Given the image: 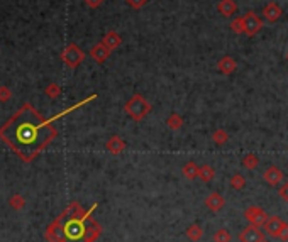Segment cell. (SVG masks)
Masks as SVG:
<instances>
[{"instance_id":"cell-10","label":"cell","mask_w":288,"mask_h":242,"mask_svg":"<svg viewBox=\"0 0 288 242\" xmlns=\"http://www.w3.org/2000/svg\"><path fill=\"white\" fill-rule=\"evenodd\" d=\"M282 15H283V8L280 7V3H277V2L266 3L263 8V17L268 20V22H277Z\"/></svg>"},{"instance_id":"cell-17","label":"cell","mask_w":288,"mask_h":242,"mask_svg":"<svg viewBox=\"0 0 288 242\" xmlns=\"http://www.w3.org/2000/svg\"><path fill=\"white\" fill-rule=\"evenodd\" d=\"M185 236H187L188 241L199 242L202 239V236H204V229H202L200 224H192V226H188V229L185 231Z\"/></svg>"},{"instance_id":"cell-11","label":"cell","mask_w":288,"mask_h":242,"mask_svg":"<svg viewBox=\"0 0 288 242\" xmlns=\"http://www.w3.org/2000/svg\"><path fill=\"white\" fill-rule=\"evenodd\" d=\"M204 203L210 212H221L226 207V198L222 197L221 193L214 192V193H210L207 198H205Z\"/></svg>"},{"instance_id":"cell-24","label":"cell","mask_w":288,"mask_h":242,"mask_svg":"<svg viewBox=\"0 0 288 242\" xmlns=\"http://www.w3.org/2000/svg\"><path fill=\"white\" fill-rule=\"evenodd\" d=\"M214 242H231V234L227 229H219L214 234Z\"/></svg>"},{"instance_id":"cell-9","label":"cell","mask_w":288,"mask_h":242,"mask_svg":"<svg viewBox=\"0 0 288 242\" xmlns=\"http://www.w3.org/2000/svg\"><path fill=\"white\" fill-rule=\"evenodd\" d=\"M110 53H112V51L107 48L104 42H98V44H95L92 49H90V58H92L95 63H98V65H102V63H105L107 59H109Z\"/></svg>"},{"instance_id":"cell-3","label":"cell","mask_w":288,"mask_h":242,"mask_svg":"<svg viewBox=\"0 0 288 242\" xmlns=\"http://www.w3.org/2000/svg\"><path fill=\"white\" fill-rule=\"evenodd\" d=\"M61 59H63V63L68 68H76V66H80L81 63H83L85 53H83V49H81L78 44H75V42H70V44H68L66 48L63 49Z\"/></svg>"},{"instance_id":"cell-23","label":"cell","mask_w":288,"mask_h":242,"mask_svg":"<svg viewBox=\"0 0 288 242\" xmlns=\"http://www.w3.org/2000/svg\"><path fill=\"white\" fill-rule=\"evenodd\" d=\"M229 27H231V31L234 32V34H244V19H243V15L232 17Z\"/></svg>"},{"instance_id":"cell-20","label":"cell","mask_w":288,"mask_h":242,"mask_svg":"<svg viewBox=\"0 0 288 242\" xmlns=\"http://www.w3.org/2000/svg\"><path fill=\"white\" fill-rule=\"evenodd\" d=\"M166 125H168V129H171V130L182 129V127H183V117L178 116L176 112L170 114L168 119H166Z\"/></svg>"},{"instance_id":"cell-12","label":"cell","mask_w":288,"mask_h":242,"mask_svg":"<svg viewBox=\"0 0 288 242\" xmlns=\"http://www.w3.org/2000/svg\"><path fill=\"white\" fill-rule=\"evenodd\" d=\"M126 147H127V144L122 137H120V135H112V137L105 142V149L109 151L112 156H117V154H120V152H124Z\"/></svg>"},{"instance_id":"cell-27","label":"cell","mask_w":288,"mask_h":242,"mask_svg":"<svg viewBox=\"0 0 288 242\" xmlns=\"http://www.w3.org/2000/svg\"><path fill=\"white\" fill-rule=\"evenodd\" d=\"M278 195H280L282 200L288 202V183H282L278 186Z\"/></svg>"},{"instance_id":"cell-4","label":"cell","mask_w":288,"mask_h":242,"mask_svg":"<svg viewBox=\"0 0 288 242\" xmlns=\"http://www.w3.org/2000/svg\"><path fill=\"white\" fill-rule=\"evenodd\" d=\"M243 19H244V34L248 37H255L263 29V19L255 10H248L243 15Z\"/></svg>"},{"instance_id":"cell-29","label":"cell","mask_w":288,"mask_h":242,"mask_svg":"<svg viewBox=\"0 0 288 242\" xmlns=\"http://www.w3.org/2000/svg\"><path fill=\"white\" fill-rule=\"evenodd\" d=\"M10 99V90L7 87H0V100H8Z\"/></svg>"},{"instance_id":"cell-14","label":"cell","mask_w":288,"mask_h":242,"mask_svg":"<svg viewBox=\"0 0 288 242\" xmlns=\"http://www.w3.org/2000/svg\"><path fill=\"white\" fill-rule=\"evenodd\" d=\"M217 10L222 17H234V14L238 12V3H236V0H221L217 3Z\"/></svg>"},{"instance_id":"cell-25","label":"cell","mask_w":288,"mask_h":242,"mask_svg":"<svg viewBox=\"0 0 288 242\" xmlns=\"http://www.w3.org/2000/svg\"><path fill=\"white\" fill-rule=\"evenodd\" d=\"M46 95H48L49 99H58V97L61 95V87H59L58 83H49L48 88H46Z\"/></svg>"},{"instance_id":"cell-6","label":"cell","mask_w":288,"mask_h":242,"mask_svg":"<svg viewBox=\"0 0 288 242\" xmlns=\"http://www.w3.org/2000/svg\"><path fill=\"white\" fill-rule=\"evenodd\" d=\"M266 232L261 231V227L256 226H246L239 232V242H265Z\"/></svg>"},{"instance_id":"cell-18","label":"cell","mask_w":288,"mask_h":242,"mask_svg":"<svg viewBox=\"0 0 288 242\" xmlns=\"http://www.w3.org/2000/svg\"><path fill=\"white\" fill-rule=\"evenodd\" d=\"M214 178H216V169L210 164H202L199 168V180L204 181V183H210Z\"/></svg>"},{"instance_id":"cell-5","label":"cell","mask_w":288,"mask_h":242,"mask_svg":"<svg viewBox=\"0 0 288 242\" xmlns=\"http://www.w3.org/2000/svg\"><path fill=\"white\" fill-rule=\"evenodd\" d=\"M285 227H287V222H283L278 215H268L266 222L263 224V231L266 232V236L273 237V239H280Z\"/></svg>"},{"instance_id":"cell-22","label":"cell","mask_w":288,"mask_h":242,"mask_svg":"<svg viewBox=\"0 0 288 242\" xmlns=\"http://www.w3.org/2000/svg\"><path fill=\"white\" fill-rule=\"evenodd\" d=\"M212 141L216 146H224V144L229 141V132H227L226 129H217L214 130L212 134Z\"/></svg>"},{"instance_id":"cell-1","label":"cell","mask_w":288,"mask_h":242,"mask_svg":"<svg viewBox=\"0 0 288 242\" xmlns=\"http://www.w3.org/2000/svg\"><path fill=\"white\" fill-rule=\"evenodd\" d=\"M49 122L51 121L41 119L29 104H24L22 109L7 124L0 127V137L20 158L31 161L56 135V130L49 125Z\"/></svg>"},{"instance_id":"cell-13","label":"cell","mask_w":288,"mask_h":242,"mask_svg":"<svg viewBox=\"0 0 288 242\" xmlns=\"http://www.w3.org/2000/svg\"><path fill=\"white\" fill-rule=\"evenodd\" d=\"M236 68H238V63H236V59L232 56H222L221 59L217 61V71L222 75H232L236 71Z\"/></svg>"},{"instance_id":"cell-31","label":"cell","mask_w":288,"mask_h":242,"mask_svg":"<svg viewBox=\"0 0 288 242\" xmlns=\"http://www.w3.org/2000/svg\"><path fill=\"white\" fill-rule=\"evenodd\" d=\"M287 59H288V53H287Z\"/></svg>"},{"instance_id":"cell-7","label":"cell","mask_w":288,"mask_h":242,"mask_svg":"<svg viewBox=\"0 0 288 242\" xmlns=\"http://www.w3.org/2000/svg\"><path fill=\"white\" fill-rule=\"evenodd\" d=\"M244 217H246V220L251 224V226L263 227V224L266 222V219H268V214H266L263 209H260V207L251 205L244 210Z\"/></svg>"},{"instance_id":"cell-21","label":"cell","mask_w":288,"mask_h":242,"mask_svg":"<svg viewBox=\"0 0 288 242\" xmlns=\"http://www.w3.org/2000/svg\"><path fill=\"white\" fill-rule=\"evenodd\" d=\"M229 185L232 190H236V192H241V190L246 186V178L243 175H239V173H236V175H232L229 178Z\"/></svg>"},{"instance_id":"cell-2","label":"cell","mask_w":288,"mask_h":242,"mask_svg":"<svg viewBox=\"0 0 288 242\" xmlns=\"http://www.w3.org/2000/svg\"><path fill=\"white\" fill-rule=\"evenodd\" d=\"M124 110H126V114L132 119V121L141 122V121H144L146 116L153 110V105H151V102L146 100L141 93H134V95L126 102Z\"/></svg>"},{"instance_id":"cell-19","label":"cell","mask_w":288,"mask_h":242,"mask_svg":"<svg viewBox=\"0 0 288 242\" xmlns=\"http://www.w3.org/2000/svg\"><path fill=\"white\" fill-rule=\"evenodd\" d=\"M241 164H243L244 169H249V171H253V169H256L258 166H260V158H258L256 154H253V152H249V154H246L243 158Z\"/></svg>"},{"instance_id":"cell-30","label":"cell","mask_w":288,"mask_h":242,"mask_svg":"<svg viewBox=\"0 0 288 242\" xmlns=\"http://www.w3.org/2000/svg\"><path fill=\"white\" fill-rule=\"evenodd\" d=\"M280 241H282V242H287V241H288V224H287V227L283 229V232H282V236H280Z\"/></svg>"},{"instance_id":"cell-8","label":"cell","mask_w":288,"mask_h":242,"mask_svg":"<svg viewBox=\"0 0 288 242\" xmlns=\"http://www.w3.org/2000/svg\"><path fill=\"white\" fill-rule=\"evenodd\" d=\"M263 178L270 186H280L283 183V180H285V175H283V171L280 168L273 164V166H268L265 169Z\"/></svg>"},{"instance_id":"cell-26","label":"cell","mask_w":288,"mask_h":242,"mask_svg":"<svg viewBox=\"0 0 288 242\" xmlns=\"http://www.w3.org/2000/svg\"><path fill=\"white\" fill-rule=\"evenodd\" d=\"M127 5L132 7L134 10H139V8H143L146 3H148V0H126Z\"/></svg>"},{"instance_id":"cell-16","label":"cell","mask_w":288,"mask_h":242,"mask_svg":"<svg viewBox=\"0 0 288 242\" xmlns=\"http://www.w3.org/2000/svg\"><path fill=\"white\" fill-rule=\"evenodd\" d=\"M199 164L195 163V161H188V163H185V166L182 168V175L187 178V180H197L199 178Z\"/></svg>"},{"instance_id":"cell-32","label":"cell","mask_w":288,"mask_h":242,"mask_svg":"<svg viewBox=\"0 0 288 242\" xmlns=\"http://www.w3.org/2000/svg\"><path fill=\"white\" fill-rule=\"evenodd\" d=\"M265 242H268V241H265Z\"/></svg>"},{"instance_id":"cell-15","label":"cell","mask_w":288,"mask_h":242,"mask_svg":"<svg viewBox=\"0 0 288 242\" xmlns=\"http://www.w3.org/2000/svg\"><path fill=\"white\" fill-rule=\"evenodd\" d=\"M102 42H104V44L110 51H114V49H117L120 44H122V37H120L115 31H109L104 37H102Z\"/></svg>"},{"instance_id":"cell-28","label":"cell","mask_w":288,"mask_h":242,"mask_svg":"<svg viewBox=\"0 0 288 242\" xmlns=\"http://www.w3.org/2000/svg\"><path fill=\"white\" fill-rule=\"evenodd\" d=\"M83 2L87 3L90 8H98V7L102 5V3L105 2V0H83Z\"/></svg>"}]
</instances>
